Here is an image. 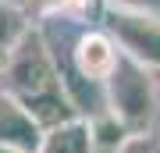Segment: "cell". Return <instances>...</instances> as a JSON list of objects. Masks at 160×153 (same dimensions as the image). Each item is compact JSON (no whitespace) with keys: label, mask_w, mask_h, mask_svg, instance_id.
Masks as SVG:
<instances>
[{"label":"cell","mask_w":160,"mask_h":153,"mask_svg":"<svg viewBox=\"0 0 160 153\" xmlns=\"http://www.w3.org/2000/svg\"><path fill=\"white\" fill-rule=\"evenodd\" d=\"M157 79H160V75H157Z\"/></svg>","instance_id":"8fae6325"},{"label":"cell","mask_w":160,"mask_h":153,"mask_svg":"<svg viewBox=\"0 0 160 153\" xmlns=\"http://www.w3.org/2000/svg\"><path fill=\"white\" fill-rule=\"evenodd\" d=\"M103 96H107V110L121 118L132 135H149L157 125V114H160V79L157 71L135 64L132 57L121 54V64L114 68L110 82L103 85Z\"/></svg>","instance_id":"6da1fadb"},{"label":"cell","mask_w":160,"mask_h":153,"mask_svg":"<svg viewBox=\"0 0 160 153\" xmlns=\"http://www.w3.org/2000/svg\"><path fill=\"white\" fill-rule=\"evenodd\" d=\"M100 25L114 36L121 54L132 57L135 64L160 75V18L157 14H135V11H118V7H103Z\"/></svg>","instance_id":"3957f363"},{"label":"cell","mask_w":160,"mask_h":153,"mask_svg":"<svg viewBox=\"0 0 160 153\" xmlns=\"http://www.w3.org/2000/svg\"><path fill=\"white\" fill-rule=\"evenodd\" d=\"M43 125L29 114L22 100L14 93L0 89V146L11 150H25V153H39L43 146Z\"/></svg>","instance_id":"277c9868"},{"label":"cell","mask_w":160,"mask_h":153,"mask_svg":"<svg viewBox=\"0 0 160 153\" xmlns=\"http://www.w3.org/2000/svg\"><path fill=\"white\" fill-rule=\"evenodd\" d=\"M103 7H118V11H135V14H157L160 18V0H100Z\"/></svg>","instance_id":"ba28073f"},{"label":"cell","mask_w":160,"mask_h":153,"mask_svg":"<svg viewBox=\"0 0 160 153\" xmlns=\"http://www.w3.org/2000/svg\"><path fill=\"white\" fill-rule=\"evenodd\" d=\"M89 135H92V150L96 153H125L128 142L135 139L121 125V118H114L110 110H100L89 118Z\"/></svg>","instance_id":"52a82bcc"},{"label":"cell","mask_w":160,"mask_h":153,"mask_svg":"<svg viewBox=\"0 0 160 153\" xmlns=\"http://www.w3.org/2000/svg\"><path fill=\"white\" fill-rule=\"evenodd\" d=\"M125 153H160V142L153 135H139V139H132L128 142V150Z\"/></svg>","instance_id":"9c48e42d"},{"label":"cell","mask_w":160,"mask_h":153,"mask_svg":"<svg viewBox=\"0 0 160 153\" xmlns=\"http://www.w3.org/2000/svg\"><path fill=\"white\" fill-rule=\"evenodd\" d=\"M0 153H25V150H11V146H0Z\"/></svg>","instance_id":"30bf717a"},{"label":"cell","mask_w":160,"mask_h":153,"mask_svg":"<svg viewBox=\"0 0 160 153\" xmlns=\"http://www.w3.org/2000/svg\"><path fill=\"white\" fill-rule=\"evenodd\" d=\"M39 153H96L89 135V118H75L61 128H50L43 135Z\"/></svg>","instance_id":"8992f818"},{"label":"cell","mask_w":160,"mask_h":153,"mask_svg":"<svg viewBox=\"0 0 160 153\" xmlns=\"http://www.w3.org/2000/svg\"><path fill=\"white\" fill-rule=\"evenodd\" d=\"M0 89L14 93L22 103L64 89L57 61H53V54H50V43H46L43 28H32V32L25 36V43L7 57V64L0 68Z\"/></svg>","instance_id":"7a4b0ae2"},{"label":"cell","mask_w":160,"mask_h":153,"mask_svg":"<svg viewBox=\"0 0 160 153\" xmlns=\"http://www.w3.org/2000/svg\"><path fill=\"white\" fill-rule=\"evenodd\" d=\"M29 18L32 14L25 11L18 0H0V68H4L7 57L25 43V36L36 28Z\"/></svg>","instance_id":"5b68a950"}]
</instances>
